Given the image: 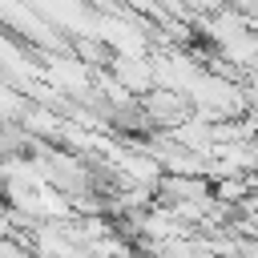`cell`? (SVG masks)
<instances>
[{
    "instance_id": "obj_1",
    "label": "cell",
    "mask_w": 258,
    "mask_h": 258,
    "mask_svg": "<svg viewBox=\"0 0 258 258\" xmlns=\"http://www.w3.org/2000/svg\"><path fill=\"white\" fill-rule=\"evenodd\" d=\"M113 77H117V85H125L133 97H145V93H153V85H157V64H149L145 56H125V52H117V56H113Z\"/></svg>"
},
{
    "instance_id": "obj_2",
    "label": "cell",
    "mask_w": 258,
    "mask_h": 258,
    "mask_svg": "<svg viewBox=\"0 0 258 258\" xmlns=\"http://www.w3.org/2000/svg\"><path fill=\"white\" fill-rule=\"evenodd\" d=\"M242 194H246V181H242L238 173H234V177H222V181H218V198H222V202H238Z\"/></svg>"
}]
</instances>
